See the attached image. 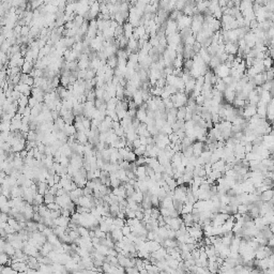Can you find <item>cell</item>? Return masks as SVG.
<instances>
[{
  "label": "cell",
  "instance_id": "1",
  "mask_svg": "<svg viewBox=\"0 0 274 274\" xmlns=\"http://www.w3.org/2000/svg\"><path fill=\"white\" fill-rule=\"evenodd\" d=\"M214 73L217 77L224 78L226 76L230 75V68L226 63H222L221 66H219L216 69H214Z\"/></svg>",
  "mask_w": 274,
  "mask_h": 274
},
{
  "label": "cell",
  "instance_id": "2",
  "mask_svg": "<svg viewBox=\"0 0 274 274\" xmlns=\"http://www.w3.org/2000/svg\"><path fill=\"white\" fill-rule=\"evenodd\" d=\"M239 50V44L237 42H228L225 43V51L228 55H237Z\"/></svg>",
  "mask_w": 274,
  "mask_h": 274
},
{
  "label": "cell",
  "instance_id": "3",
  "mask_svg": "<svg viewBox=\"0 0 274 274\" xmlns=\"http://www.w3.org/2000/svg\"><path fill=\"white\" fill-rule=\"evenodd\" d=\"M111 232V236H113V240L115 241V243H116L117 241H122V239L124 238V235H123L121 228H115Z\"/></svg>",
  "mask_w": 274,
  "mask_h": 274
},
{
  "label": "cell",
  "instance_id": "4",
  "mask_svg": "<svg viewBox=\"0 0 274 274\" xmlns=\"http://www.w3.org/2000/svg\"><path fill=\"white\" fill-rule=\"evenodd\" d=\"M123 29H124V37L127 38V39H131V38L133 37V33H134L133 25L125 24L124 26H123Z\"/></svg>",
  "mask_w": 274,
  "mask_h": 274
},
{
  "label": "cell",
  "instance_id": "5",
  "mask_svg": "<svg viewBox=\"0 0 274 274\" xmlns=\"http://www.w3.org/2000/svg\"><path fill=\"white\" fill-rule=\"evenodd\" d=\"M48 188H49V185L47 184L46 181H40V182L38 183V193H40V194L45 195V193L48 191Z\"/></svg>",
  "mask_w": 274,
  "mask_h": 274
},
{
  "label": "cell",
  "instance_id": "6",
  "mask_svg": "<svg viewBox=\"0 0 274 274\" xmlns=\"http://www.w3.org/2000/svg\"><path fill=\"white\" fill-rule=\"evenodd\" d=\"M106 63H107V66H108L109 68H111V69H116L117 66H118V58H117L115 55L111 56V57L107 58Z\"/></svg>",
  "mask_w": 274,
  "mask_h": 274
},
{
  "label": "cell",
  "instance_id": "7",
  "mask_svg": "<svg viewBox=\"0 0 274 274\" xmlns=\"http://www.w3.org/2000/svg\"><path fill=\"white\" fill-rule=\"evenodd\" d=\"M33 71V63L32 61H26L25 64L22 66V73L30 74Z\"/></svg>",
  "mask_w": 274,
  "mask_h": 274
},
{
  "label": "cell",
  "instance_id": "8",
  "mask_svg": "<svg viewBox=\"0 0 274 274\" xmlns=\"http://www.w3.org/2000/svg\"><path fill=\"white\" fill-rule=\"evenodd\" d=\"M0 273L1 274H17L16 270L12 268V266H1L0 268Z\"/></svg>",
  "mask_w": 274,
  "mask_h": 274
},
{
  "label": "cell",
  "instance_id": "9",
  "mask_svg": "<svg viewBox=\"0 0 274 274\" xmlns=\"http://www.w3.org/2000/svg\"><path fill=\"white\" fill-rule=\"evenodd\" d=\"M55 200H56V195H53L51 193H49L48 191H47L45 195H44V203L48 205V203H55Z\"/></svg>",
  "mask_w": 274,
  "mask_h": 274
},
{
  "label": "cell",
  "instance_id": "10",
  "mask_svg": "<svg viewBox=\"0 0 274 274\" xmlns=\"http://www.w3.org/2000/svg\"><path fill=\"white\" fill-rule=\"evenodd\" d=\"M17 102H18L19 107H27L28 106V103H29L28 95H26V94H22V96L17 100Z\"/></svg>",
  "mask_w": 274,
  "mask_h": 274
},
{
  "label": "cell",
  "instance_id": "11",
  "mask_svg": "<svg viewBox=\"0 0 274 274\" xmlns=\"http://www.w3.org/2000/svg\"><path fill=\"white\" fill-rule=\"evenodd\" d=\"M42 203H44V195L40 194V193H37V194L34 195V199H33L32 205L40 206V205H42Z\"/></svg>",
  "mask_w": 274,
  "mask_h": 274
},
{
  "label": "cell",
  "instance_id": "12",
  "mask_svg": "<svg viewBox=\"0 0 274 274\" xmlns=\"http://www.w3.org/2000/svg\"><path fill=\"white\" fill-rule=\"evenodd\" d=\"M264 68H266V70H269V69L273 68V59L270 57V56H268V57H266L264 59Z\"/></svg>",
  "mask_w": 274,
  "mask_h": 274
},
{
  "label": "cell",
  "instance_id": "13",
  "mask_svg": "<svg viewBox=\"0 0 274 274\" xmlns=\"http://www.w3.org/2000/svg\"><path fill=\"white\" fill-rule=\"evenodd\" d=\"M121 230H122V232H123V235H124V237H127V236H130V235H131V232H132L131 227H130L129 225H127V224H125V225L123 226L122 228H121Z\"/></svg>",
  "mask_w": 274,
  "mask_h": 274
},
{
  "label": "cell",
  "instance_id": "14",
  "mask_svg": "<svg viewBox=\"0 0 274 274\" xmlns=\"http://www.w3.org/2000/svg\"><path fill=\"white\" fill-rule=\"evenodd\" d=\"M140 146H141V143H140V139H139V137H138V138H136L135 140L133 141V147H134V149H136V148L140 147Z\"/></svg>",
  "mask_w": 274,
  "mask_h": 274
}]
</instances>
